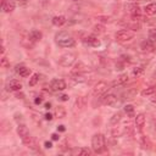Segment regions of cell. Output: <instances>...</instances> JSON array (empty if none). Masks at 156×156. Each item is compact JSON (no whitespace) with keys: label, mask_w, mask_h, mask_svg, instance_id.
<instances>
[{"label":"cell","mask_w":156,"mask_h":156,"mask_svg":"<svg viewBox=\"0 0 156 156\" xmlns=\"http://www.w3.org/2000/svg\"><path fill=\"white\" fill-rule=\"evenodd\" d=\"M55 39H56V43L61 48H73L76 45V40L65 30H61V32L56 33Z\"/></svg>","instance_id":"1"},{"label":"cell","mask_w":156,"mask_h":156,"mask_svg":"<svg viewBox=\"0 0 156 156\" xmlns=\"http://www.w3.org/2000/svg\"><path fill=\"white\" fill-rule=\"evenodd\" d=\"M91 147H93V150L96 154H101V152L105 151V149H106V140H105L104 134L96 133V134L93 135V138H91Z\"/></svg>","instance_id":"2"},{"label":"cell","mask_w":156,"mask_h":156,"mask_svg":"<svg viewBox=\"0 0 156 156\" xmlns=\"http://www.w3.org/2000/svg\"><path fill=\"white\" fill-rule=\"evenodd\" d=\"M115 38L119 43H127V41H130L132 39H134V32H132L129 29H121V30L116 32Z\"/></svg>","instance_id":"3"},{"label":"cell","mask_w":156,"mask_h":156,"mask_svg":"<svg viewBox=\"0 0 156 156\" xmlns=\"http://www.w3.org/2000/svg\"><path fill=\"white\" fill-rule=\"evenodd\" d=\"M76 54L73 52H67V54H63L58 57V65L62 66V67H69L72 66L74 62H76Z\"/></svg>","instance_id":"4"},{"label":"cell","mask_w":156,"mask_h":156,"mask_svg":"<svg viewBox=\"0 0 156 156\" xmlns=\"http://www.w3.org/2000/svg\"><path fill=\"white\" fill-rule=\"evenodd\" d=\"M108 89H110V84L107 82H105V80H100V82H98L94 85V88H93V95L94 96H101Z\"/></svg>","instance_id":"5"},{"label":"cell","mask_w":156,"mask_h":156,"mask_svg":"<svg viewBox=\"0 0 156 156\" xmlns=\"http://www.w3.org/2000/svg\"><path fill=\"white\" fill-rule=\"evenodd\" d=\"M101 102L105 104V105H108V106H111V107H116V106L119 104V101H118V99H117V96H116L115 94L104 95V96L101 98Z\"/></svg>","instance_id":"6"},{"label":"cell","mask_w":156,"mask_h":156,"mask_svg":"<svg viewBox=\"0 0 156 156\" xmlns=\"http://www.w3.org/2000/svg\"><path fill=\"white\" fill-rule=\"evenodd\" d=\"M82 41L89 46H99L100 45V40L93 34H85L84 37H82Z\"/></svg>","instance_id":"7"},{"label":"cell","mask_w":156,"mask_h":156,"mask_svg":"<svg viewBox=\"0 0 156 156\" xmlns=\"http://www.w3.org/2000/svg\"><path fill=\"white\" fill-rule=\"evenodd\" d=\"M87 106V99L84 96H78L76 100H74V104H73V111L77 113V112H80L82 110H84V107Z\"/></svg>","instance_id":"8"},{"label":"cell","mask_w":156,"mask_h":156,"mask_svg":"<svg viewBox=\"0 0 156 156\" xmlns=\"http://www.w3.org/2000/svg\"><path fill=\"white\" fill-rule=\"evenodd\" d=\"M124 9L127 12H129L132 16H136V15H140V7L136 2H127L124 5Z\"/></svg>","instance_id":"9"},{"label":"cell","mask_w":156,"mask_h":156,"mask_svg":"<svg viewBox=\"0 0 156 156\" xmlns=\"http://www.w3.org/2000/svg\"><path fill=\"white\" fill-rule=\"evenodd\" d=\"M66 82L63 79H52L51 83H50V88L54 90V91H58V90H63L66 89Z\"/></svg>","instance_id":"10"},{"label":"cell","mask_w":156,"mask_h":156,"mask_svg":"<svg viewBox=\"0 0 156 156\" xmlns=\"http://www.w3.org/2000/svg\"><path fill=\"white\" fill-rule=\"evenodd\" d=\"M17 133H18V135H20V138H21V140H24L26 138H28V136L30 135V134H29L28 128H27V127H26V124H23V123H18Z\"/></svg>","instance_id":"11"},{"label":"cell","mask_w":156,"mask_h":156,"mask_svg":"<svg viewBox=\"0 0 156 156\" xmlns=\"http://www.w3.org/2000/svg\"><path fill=\"white\" fill-rule=\"evenodd\" d=\"M154 43H155V41H152V40H150V39H146V40L141 41L140 49H141L143 51H146V52L154 51V50H155V44H154Z\"/></svg>","instance_id":"12"},{"label":"cell","mask_w":156,"mask_h":156,"mask_svg":"<svg viewBox=\"0 0 156 156\" xmlns=\"http://www.w3.org/2000/svg\"><path fill=\"white\" fill-rule=\"evenodd\" d=\"M16 5L12 0H1V9L4 12H12L15 10Z\"/></svg>","instance_id":"13"},{"label":"cell","mask_w":156,"mask_h":156,"mask_svg":"<svg viewBox=\"0 0 156 156\" xmlns=\"http://www.w3.org/2000/svg\"><path fill=\"white\" fill-rule=\"evenodd\" d=\"M145 126V115L144 113H139L135 116V127L138 130H143Z\"/></svg>","instance_id":"14"},{"label":"cell","mask_w":156,"mask_h":156,"mask_svg":"<svg viewBox=\"0 0 156 156\" xmlns=\"http://www.w3.org/2000/svg\"><path fill=\"white\" fill-rule=\"evenodd\" d=\"M87 71H89V67H88L84 62L79 61V62H77V63L74 65V68H73L72 72H74V73H85Z\"/></svg>","instance_id":"15"},{"label":"cell","mask_w":156,"mask_h":156,"mask_svg":"<svg viewBox=\"0 0 156 156\" xmlns=\"http://www.w3.org/2000/svg\"><path fill=\"white\" fill-rule=\"evenodd\" d=\"M23 141V144L27 146V147H29L30 150H37L38 149V144H37V141L34 140V138L33 136H28V138H26L24 140H22Z\"/></svg>","instance_id":"16"},{"label":"cell","mask_w":156,"mask_h":156,"mask_svg":"<svg viewBox=\"0 0 156 156\" xmlns=\"http://www.w3.org/2000/svg\"><path fill=\"white\" fill-rule=\"evenodd\" d=\"M128 79H129L128 74H127V73H123V74L118 76L116 80H113V82H112V85H113V87H116V85H123L124 83H127V82H128Z\"/></svg>","instance_id":"17"},{"label":"cell","mask_w":156,"mask_h":156,"mask_svg":"<svg viewBox=\"0 0 156 156\" xmlns=\"http://www.w3.org/2000/svg\"><path fill=\"white\" fill-rule=\"evenodd\" d=\"M7 88H9V90H11V91H18V90H21L22 84L20 83V80L12 79V80H10V83L7 84Z\"/></svg>","instance_id":"18"},{"label":"cell","mask_w":156,"mask_h":156,"mask_svg":"<svg viewBox=\"0 0 156 156\" xmlns=\"http://www.w3.org/2000/svg\"><path fill=\"white\" fill-rule=\"evenodd\" d=\"M41 38H43V33L40 30L33 29V30L29 32V40H32V41H39Z\"/></svg>","instance_id":"19"},{"label":"cell","mask_w":156,"mask_h":156,"mask_svg":"<svg viewBox=\"0 0 156 156\" xmlns=\"http://www.w3.org/2000/svg\"><path fill=\"white\" fill-rule=\"evenodd\" d=\"M16 72H17L21 77H27V76H29L30 69L27 68V67L23 66V65H17V66H16Z\"/></svg>","instance_id":"20"},{"label":"cell","mask_w":156,"mask_h":156,"mask_svg":"<svg viewBox=\"0 0 156 156\" xmlns=\"http://www.w3.org/2000/svg\"><path fill=\"white\" fill-rule=\"evenodd\" d=\"M71 77H72V79L74 82H78V83H83V82H87L88 80L85 73H74V72H72Z\"/></svg>","instance_id":"21"},{"label":"cell","mask_w":156,"mask_h":156,"mask_svg":"<svg viewBox=\"0 0 156 156\" xmlns=\"http://www.w3.org/2000/svg\"><path fill=\"white\" fill-rule=\"evenodd\" d=\"M52 24L54 26H56V27H61V26H63L65 23H66V17L65 16H62V15H60V16H55V17H52Z\"/></svg>","instance_id":"22"},{"label":"cell","mask_w":156,"mask_h":156,"mask_svg":"<svg viewBox=\"0 0 156 156\" xmlns=\"http://www.w3.org/2000/svg\"><path fill=\"white\" fill-rule=\"evenodd\" d=\"M144 12L146 13V15H154V13H156V4H154V2H151V4H149V5H146L145 7H144Z\"/></svg>","instance_id":"23"},{"label":"cell","mask_w":156,"mask_h":156,"mask_svg":"<svg viewBox=\"0 0 156 156\" xmlns=\"http://www.w3.org/2000/svg\"><path fill=\"white\" fill-rule=\"evenodd\" d=\"M155 93H156V85H150V87L145 88L141 91V95L143 96H149V95H154Z\"/></svg>","instance_id":"24"},{"label":"cell","mask_w":156,"mask_h":156,"mask_svg":"<svg viewBox=\"0 0 156 156\" xmlns=\"http://www.w3.org/2000/svg\"><path fill=\"white\" fill-rule=\"evenodd\" d=\"M140 143H141V146H143L144 149H150V146H151V141H150V139H149L146 135H143V136H141Z\"/></svg>","instance_id":"25"},{"label":"cell","mask_w":156,"mask_h":156,"mask_svg":"<svg viewBox=\"0 0 156 156\" xmlns=\"http://www.w3.org/2000/svg\"><path fill=\"white\" fill-rule=\"evenodd\" d=\"M124 112L127 113L128 117H134V106L130 105V104L126 105V106H124Z\"/></svg>","instance_id":"26"},{"label":"cell","mask_w":156,"mask_h":156,"mask_svg":"<svg viewBox=\"0 0 156 156\" xmlns=\"http://www.w3.org/2000/svg\"><path fill=\"white\" fill-rule=\"evenodd\" d=\"M39 78H40V76H39L38 73H34V74L30 77V79H29V82H28V85H29V87H34V85L39 82Z\"/></svg>","instance_id":"27"},{"label":"cell","mask_w":156,"mask_h":156,"mask_svg":"<svg viewBox=\"0 0 156 156\" xmlns=\"http://www.w3.org/2000/svg\"><path fill=\"white\" fill-rule=\"evenodd\" d=\"M93 30H94V33H96V34H102V33L105 32V27H104V24L98 23V24H94Z\"/></svg>","instance_id":"28"},{"label":"cell","mask_w":156,"mask_h":156,"mask_svg":"<svg viewBox=\"0 0 156 156\" xmlns=\"http://www.w3.org/2000/svg\"><path fill=\"white\" fill-rule=\"evenodd\" d=\"M121 117H122V113H121V112L115 113V115L110 118V123H111V124H117V123L121 121Z\"/></svg>","instance_id":"29"},{"label":"cell","mask_w":156,"mask_h":156,"mask_svg":"<svg viewBox=\"0 0 156 156\" xmlns=\"http://www.w3.org/2000/svg\"><path fill=\"white\" fill-rule=\"evenodd\" d=\"M143 73H144V68H143V67H135V68H133V71H132V76L135 77V78L140 77Z\"/></svg>","instance_id":"30"},{"label":"cell","mask_w":156,"mask_h":156,"mask_svg":"<svg viewBox=\"0 0 156 156\" xmlns=\"http://www.w3.org/2000/svg\"><path fill=\"white\" fill-rule=\"evenodd\" d=\"M56 116L58 118H63L66 116V110H65L63 106H57V108H56Z\"/></svg>","instance_id":"31"},{"label":"cell","mask_w":156,"mask_h":156,"mask_svg":"<svg viewBox=\"0 0 156 156\" xmlns=\"http://www.w3.org/2000/svg\"><path fill=\"white\" fill-rule=\"evenodd\" d=\"M77 154L82 155V156H89V155H91V150L88 147H80L79 150H77Z\"/></svg>","instance_id":"32"},{"label":"cell","mask_w":156,"mask_h":156,"mask_svg":"<svg viewBox=\"0 0 156 156\" xmlns=\"http://www.w3.org/2000/svg\"><path fill=\"white\" fill-rule=\"evenodd\" d=\"M147 35H149V39H150V40L156 41V28L150 29V30H149V33H147Z\"/></svg>","instance_id":"33"},{"label":"cell","mask_w":156,"mask_h":156,"mask_svg":"<svg viewBox=\"0 0 156 156\" xmlns=\"http://www.w3.org/2000/svg\"><path fill=\"white\" fill-rule=\"evenodd\" d=\"M0 65H1V67H2V68H6V67H9V66H10V62H9V60H7L5 56H2Z\"/></svg>","instance_id":"34"},{"label":"cell","mask_w":156,"mask_h":156,"mask_svg":"<svg viewBox=\"0 0 156 156\" xmlns=\"http://www.w3.org/2000/svg\"><path fill=\"white\" fill-rule=\"evenodd\" d=\"M98 20H99V21H101V22H105V23L111 21V18H110V17H106V16H99V17H98Z\"/></svg>","instance_id":"35"},{"label":"cell","mask_w":156,"mask_h":156,"mask_svg":"<svg viewBox=\"0 0 156 156\" xmlns=\"http://www.w3.org/2000/svg\"><path fill=\"white\" fill-rule=\"evenodd\" d=\"M43 100H44V98H43V96H37V98L34 99V104H35V105H39V104H41V102H43Z\"/></svg>","instance_id":"36"},{"label":"cell","mask_w":156,"mask_h":156,"mask_svg":"<svg viewBox=\"0 0 156 156\" xmlns=\"http://www.w3.org/2000/svg\"><path fill=\"white\" fill-rule=\"evenodd\" d=\"M51 139H52V140H58V139H60V135H58L57 133H52V134H51Z\"/></svg>","instance_id":"37"},{"label":"cell","mask_w":156,"mask_h":156,"mask_svg":"<svg viewBox=\"0 0 156 156\" xmlns=\"http://www.w3.org/2000/svg\"><path fill=\"white\" fill-rule=\"evenodd\" d=\"M45 119H46V121H51V119H52V115H51V113H46V115H45Z\"/></svg>","instance_id":"38"},{"label":"cell","mask_w":156,"mask_h":156,"mask_svg":"<svg viewBox=\"0 0 156 156\" xmlns=\"http://www.w3.org/2000/svg\"><path fill=\"white\" fill-rule=\"evenodd\" d=\"M15 118H16V121H21V122H22V119H23V118H22V115H18V113L15 115Z\"/></svg>","instance_id":"39"},{"label":"cell","mask_w":156,"mask_h":156,"mask_svg":"<svg viewBox=\"0 0 156 156\" xmlns=\"http://www.w3.org/2000/svg\"><path fill=\"white\" fill-rule=\"evenodd\" d=\"M45 147L46 149H50V147H52V144H51V141H45Z\"/></svg>","instance_id":"40"},{"label":"cell","mask_w":156,"mask_h":156,"mask_svg":"<svg viewBox=\"0 0 156 156\" xmlns=\"http://www.w3.org/2000/svg\"><path fill=\"white\" fill-rule=\"evenodd\" d=\"M60 99H61L62 101H67V100H68V95H61Z\"/></svg>","instance_id":"41"},{"label":"cell","mask_w":156,"mask_h":156,"mask_svg":"<svg viewBox=\"0 0 156 156\" xmlns=\"http://www.w3.org/2000/svg\"><path fill=\"white\" fill-rule=\"evenodd\" d=\"M57 130L63 132V130H65V126H62V124H61V126H58V127H57Z\"/></svg>","instance_id":"42"},{"label":"cell","mask_w":156,"mask_h":156,"mask_svg":"<svg viewBox=\"0 0 156 156\" xmlns=\"http://www.w3.org/2000/svg\"><path fill=\"white\" fill-rule=\"evenodd\" d=\"M50 107H51V104H50V102H46V104H45V108H46V110H50Z\"/></svg>","instance_id":"43"},{"label":"cell","mask_w":156,"mask_h":156,"mask_svg":"<svg viewBox=\"0 0 156 156\" xmlns=\"http://www.w3.org/2000/svg\"><path fill=\"white\" fill-rule=\"evenodd\" d=\"M16 98H17V99H23V94H22V93H21V94H17Z\"/></svg>","instance_id":"44"},{"label":"cell","mask_w":156,"mask_h":156,"mask_svg":"<svg viewBox=\"0 0 156 156\" xmlns=\"http://www.w3.org/2000/svg\"><path fill=\"white\" fill-rule=\"evenodd\" d=\"M151 101H152V102H156V95H155L154 98H151Z\"/></svg>","instance_id":"45"},{"label":"cell","mask_w":156,"mask_h":156,"mask_svg":"<svg viewBox=\"0 0 156 156\" xmlns=\"http://www.w3.org/2000/svg\"><path fill=\"white\" fill-rule=\"evenodd\" d=\"M152 78H154V79H156V72H155V73L152 74Z\"/></svg>","instance_id":"46"},{"label":"cell","mask_w":156,"mask_h":156,"mask_svg":"<svg viewBox=\"0 0 156 156\" xmlns=\"http://www.w3.org/2000/svg\"><path fill=\"white\" fill-rule=\"evenodd\" d=\"M18 1H26V0H18Z\"/></svg>","instance_id":"47"}]
</instances>
